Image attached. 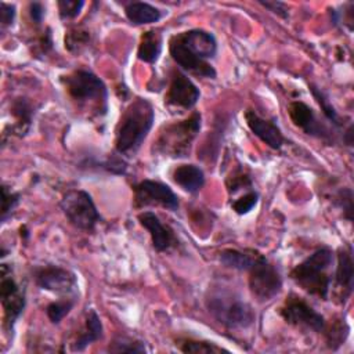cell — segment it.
<instances>
[{"label":"cell","instance_id":"10","mask_svg":"<svg viewBox=\"0 0 354 354\" xmlns=\"http://www.w3.org/2000/svg\"><path fill=\"white\" fill-rule=\"evenodd\" d=\"M281 317L290 325L314 332H324L326 322L322 314L315 311L303 297L289 295L279 310Z\"/></svg>","mask_w":354,"mask_h":354},{"label":"cell","instance_id":"9","mask_svg":"<svg viewBox=\"0 0 354 354\" xmlns=\"http://www.w3.org/2000/svg\"><path fill=\"white\" fill-rule=\"evenodd\" d=\"M0 299L3 306V324L7 332H12L14 325L25 308V290L17 283L7 264H1Z\"/></svg>","mask_w":354,"mask_h":354},{"label":"cell","instance_id":"30","mask_svg":"<svg viewBox=\"0 0 354 354\" xmlns=\"http://www.w3.org/2000/svg\"><path fill=\"white\" fill-rule=\"evenodd\" d=\"M324 332L326 335V342H328L329 347L336 348V346H340L346 340V337L348 335V326L343 321V322H337V324L332 325L330 328L325 326Z\"/></svg>","mask_w":354,"mask_h":354},{"label":"cell","instance_id":"22","mask_svg":"<svg viewBox=\"0 0 354 354\" xmlns=\"http://www.w3.org/2000/svg\"><path fill=\"white\" fill-rule=\"evenodd\" d=\"M162 43H163L162 35L158 30L151 29L144 32L141 35L138 50H137L138 59L148 64L156 62V59L162 53Z\"/></svg>","mask_w":354,"mask_h":354},{"label":"cell","instance_id":"21","mask_svg":"<svg viewBox=\"0 0 354 354\" xmlns=\"http://www.w3.org/2000/svg\"><path fill=\"white\" fill-rule=\"evenodd\" d=\"M124 14L133 25H145L158 22L162 18V11L144 1H131L124 7Z\"/></svg>","mask_w":354,"mask_h":354},{"label":"cell","instance_id":"27","mask_svg":"<svg viewBox=\"0 0 354 354\" xmlns=\"http://www.w3.org/2000/svg\"><path fill=\"white\" fill-rule=\"evenodd\" d=\"M310 87H311V93H313L314 98L317 100V102L319 104V106H321V109H322L325 118H326L330 123H333L335 126L340 127V126L343 124V123H342V119H340L337 111L332 106V104L329 102V100L325 97V94H324L318 87H315V86H310Z\"/></svg>","mask_w":354,"mask_h":354},{"label":"cell","instance_id":"18","mask_svg":"<svg viewBox=\"0 0 354 354\" xmlns=\"http://www.w3.org/2000/svg\"><path fill=\"white\" fill-rule=\"evenodd\" d=\"M102 335H104V328H102L101 319H100L98 314L95 313V310H90L86 314L84 324H83L80 332L77 333L76 339L71 344V350L82 351L93 342L100 340L102 337Z\"/></svg>","mask_w":354,"mask_h":354},{"label":"cell","instance_id":"31","mask_svg":"<svg viewBox=\"0 0 354 354\" xmlns=\"http://www.w3.org/2000/svg\"><path fill=\"white\" fill-rule=\"evenodd\" d=\"M259 202V195L256 191H248L246 194H243L242 196H239L238 199H235L232 203H231V207L232 210L236 213V214H246L249 213Z\"/></svg>","mask_w":354,"mask_h":354},{"label":"cell","instance_id":"4","mask_svg":"<svg viewBox=\"0 0 354 354\" xmlns=\"http://www.w3.org/2000/svg\"><path fill=\"white\" fill-rule=\"evenodd\" d=\"M69 97L83 108L94 112L95 115H104L108 109V90L104 82L91 71L77 69L72 73L62 76Z\"/></svg>","mask_w":354,"mask_h":354},{"label":"cell","instance_id":"5","mask_svg":"<svg viewBox=\"0 0 354 354\" xmlns=\"http://www.w3.org/2000/svg\"><path fill=\"white\" fill-rule=\"evenodd\" d=\"M202 116L192 112L187 119L166 124L153 141V149L167 158H185L189 153L192 141L201 130Z\"/></svg>","mask_w":354,"mask_h":354},{"label":"cell","instance_id":"7","mask_svg":"<svg viewBox=\"0 0 354 354\" xmlns=\"http://www.w3.org/2000/svg\"><path fill=\"white\" fill-rule=\"evenodd\" d=\"M59 206L68 221L77 230L93 231L101 220L91 195L83 189H71L64 194Z\"/></svg>","mask_w":354,"mask_h":354},{"label":"cell","instance_id":"36","mask_svg":"<svg viewBox=\"0 0 354 354\" xmlns=\"http://www.w3.org/2000/svg\"><path fill=\"white\" fill-rule=\"evenodd\" d=\"M259 3L268 8L270 11H272L274 14L282 17V18H288V6L285 3H281V1H263V0H259Z\"/></svg>","mask_w":354,"mask_h":354},{"label":"cell","instance_id":"23","mask_svg":"<svg viewBox=\"0 0 354 354\" xmlns=\"http://www.w3.org/2000/svg\"><path fill=\"white\" fill-rule=\"evenodd\" d=\"M11 113L17 119L18 133L19 134L26 133L32 122V115H33L32 105L24 98H17L11 105Z\"/></svg>","mask_w":354,"mask_h":354},{"label":"cell","instance_id":"20","mask_svg":"<svg viewBox=\"0 0 354 354\" xmlns=\"http://www.w3.org/2000/svg\"><path fill=\"white\" fill-rule=\"evenodd\" d=\"M261 256V253L253 249H224L220 253V261L230 268L239 271H249L250 267L256 263V260Z\"/></svg>","mask_w":354,"mask_h":354},{"label":"cell","instance_id":"6","mask_svg":"<svg viewBox=\"0 0 354 354\" xmlns=\"http://www.w3.org/2000/svg\"><path fill=\"white\" fill-rule=\"evenodd\" d=\"M209 313L227 328H246L253 324L252 307L228 290L212 292L206 299Z\"/></svg>","mask_w":354,"mask_h":354},{"label":"cell","instance_id":"19","mask_svg":"<svg viewBox=\"0 0 354 354\" xmlns=\"http://www.w3.org/2000/svg\"><path fill=\"white\" fill-rule=\"evenodd\" d=\"M173 180L184 191L198 194L205 184V174L201 167L195 165H180L173 170Z\"/></svg>","mask_w":354,"mask_h":354},{"label":"cell","instance_id":"26","mask_svg":"<svg viewBox=\"0 0 354 354\" xmlns=\"http://www.w3.org/2000/svg\"><path fill=\"white\" fill-rule=\"evenodd\" d=\"M73 304H75V299L62 297L57 301H51L46 307V314L53 324H59L69 314Z\"/></svg>","mask_w":354,"mask_h":354},{"label":"cell","instance_id":"34","mask_svg":"<svg viewBox=\"0 0 354 354\" xmlns=\"http://www.w3.org/2000/svg\"><path fill=\"white\" fill-rule=\"evenodd\" d=\"M227 185H228V191L230 194H235L236 191L242 189L243 187H248L250 188L252 187V181L248 176H245L243 173H235L231 180L227 181Z\"/></svg>","mask_w":354,"mask_h":354},{"label":"cell","instance_id":"25","mask_svg":"<svg viewBox=\"0 0 354 354\" xmlns=\"http://www.w3.org/2000/svg\"><path fill=\"white\" fill-rule=\"evenodd\" d=\"M108 351L111 353H145V344L130 336H116L108 346Z\"/></svg>","mask_w":354,"mask_h":354},{"label":"cell","instance_id":"3","mask_svg":"<svg viewBox=\"0 0 354 354\" xmlns=\"http://www.w3.org/2000/svg\"><path fill=\"white\" fill-rule=\"evenodd\" d=\"M332 263V250L328 248H321L295 266V268L290 271V278L307 293L326 300L330 288L329 268Z\"/></svg>","mask_w":354,"mask_h":354},{"label":"cell","instance_id":"29","mask_svg":"<svg viewBox=\"0 0 354 354\" xmlns=\"http://www.w3.org/2000/svg\"><path fill=\"white\" fill-rule=\"evenodd\" d=\"M19 194L11 191L7 185L1 187V223H6L15 206L19 203Z\"/></svg>","mask_w":354,"mask_h":354},{"label":"cell","instance_id":"33","mask_svg":"<svg viewBox=\"0 0 354 354\" xmlns=\"http://www.w3.org/2000/svg\"><path fill=\"white\" fill-rule=\"evenodd\" d=\"M337 203L344 210V217L351 221L353 220V192L350 188H343L337 194Z\"/></svg>","mask_w":354,"mask_h":354},{"label":"cell","instance_id":"32","mask_svg":"<svg viewBox=\"0 0 354 354\" xmlns=\"http://www.w3.org/2000/svg\"><path fill=\"white\" fill-rule=\"evenodd\" d=\"M84 3L82 0H59L58 1V12L61 19H73L79 15Z\"/></svg>","mask_w":354,"mask_h":354},{"label":"cell","instance_id":"24","mask_svg":"<svg viewBox=\"0 0 354 354\" xmlns=\"http://www.w3.org/2000/svg\"><path fill=\"white\" fill-rule=\"evenodd\" d=\"M178 348L183 353H195V354H216V353H228V350L217 346L213 342L207 340H195L184 339L178 343Z\"/></svg>","mask_w":354,"mask_h":354},{"label":"cell","instance_id":"15","mask_svg":"<svg viewBox=\"0 0 354 354\" xmlns=\"http://www.w3.org/2000/svg\"><path fill=\"white\" fill-rule=\"evenodd\" d=\"M140 224L149 232L152 246L158 252H166L177 243V239L170 227L165 225L153 212H142L138 214Z\"/></svg>","mask_w":354,"mask_h":354},{"label":"cell","instance_id":"1","mask_svg":"<svg viewBox=\"0 0 354 354\" xmlns=\"http://www.w3.org/2000/svg\"><path fill=\"white\" fill-rule=\"evenodd\" d=\"M169 53L184 71L201 77H216L214 68L207 62L217 53V41L210 32L189 29L177 33L169 41Z\"/></svg>","mask_w":354,"mask_h":354},{"label":"cell","instance_id":"37","mask_svg":"<svg viewBox=\"0 0 354 354\" xmlns=\"http://www.w3.org/2000/svg\"><path fill=\"white\" fill-rule=\"evenodd\" d=\"M44 14H46V8L39 1H32L29 3V15H30V19L39 25L41 24L43 18H44Z\"/></svg>","mask_w":354,"mask_h":354},{"label":"cell","instance_id":"8","mask_svg":"<svg viewBox=\"0 0 354 354\" xmlns=\"http://www.w3.org/2000/svg\"><path fill=\"white\" fill-rule=\"evenodd\" d=\"M248 272L250 292L259 301H268L281 292V274L277 267L271 264L263 254L256 260Z\"/></svg>","mask_w":354,"mask_h":354},{"label":"cell","instance_id":"2","mask_svg":"<svg viewBox=\"0 0 354 354\" xmlns=\"http://www.w3.org/2000/svg\"><path fill=\"white\" fill-rule=\"evenodd\" d=\"M155 120V111L147 98H136L123 111L115 130V148L119 153H131L140 148Z\"/></svg>","mask_w":354,"mask_h":354},{"label":"cell","instance_id":"28","mask_svg":"<svg viewBox=\"0 0 354 354\" xmlns=\"http://www.w3.org/2000/svg\"><path fill=\"white\" fill-rule=\"evenodd\" d=\"M90 40V33L87 30L83 29H71L68 30V33L65 35V47L71 51V53H76L80 51Z\"/></svg>","mask_w":354,"mask_h":354},{"label":"cell","instance_id":"16","mask_svg":"<svg viewBox=\"0 0 354 354\" xmlns=\"http://www.w3.org/2000/svg\"><path fill=\"white\" fill-rule=\"evenodd\" d=\"M245 119L250 131L254 136H257L264 144H267L270 148L279 149L283 145L285 137L279 130V127L272 120L264 119L250 109L246 111Z\"/></svg>","mask_w":354,"mask_h":354},{"label":"cell","instance_id":"35","mask_svg":"<svg viewBox=\"0 0 354 354\" xmlns=\"http://www.w3.org/2000/svg\"><path fill=\"white\" fill-rule=\"evenodd\" d=\"M15 18V6L8 3H1L0 6V22L3 28L12 25Z\"/></svg>","mask_w":354,"mask_h":354},{"label":"cell","instance_id":"12","mask_svg":"<svg viewBox=\"0 0 354 354\" xmlns=\"http://www.w3.org/2000/svg\"><path fill=\"white\" fill-rule=\"evenodd\" d=\"M134 205L137 207L159 205L169 210H177L180 206L173 189L155 180H142L134 185Z\"/></svg>","mask_w":354,"mask_h":354},{"label":"cell","instance_id":"14","mask_svg":"<svg viewBox=\"0 0 354 354\" xmlns=\"http://www.w3.org/2000/svg\"><path fill=\"white\" fill-rule=\"evenodd\" d=\"M288 113L292 122L297 127H300L306 134L314 136L322 140H328L330 137V133L328 131L325 124L319 122L314 111L303 101H292L288 106Z\"/></svg>","mask_w":354,"mask_h":354},{"label":"cell","instance_id":"17","mask_svg":"<svg viewBox=\"0 0 354 354\" xmlns=\"http://www.w3.org/2000/svg\"><path fill=\"white\" fill-rule=\"evenodd\" d=\"M354 281V263H353V250L351 246H343L337 250V266L335 272V285L340 295L342 301L344 303L353 292Z\"/></svg>","mask_w":354,"mask_h":354},{"label":"cell","instance_id":"11","mask_svg":"<svg viewBox=\"0 0 354 354\" xmlns=\"http://www.w3.org/2000/svg\"><path fill=\"white\" fill-rule=\"evenodd\" d=\"M33 278L36 285L41 289L61 296L75 295L77 289L76 275L71 270L59 266L37 267L33 271Z\"/></svg>","mask_w":354,"mask_h":354},{"label":"cell","instance_id":"13","mask_svg":"<svg viewBox=\"0 0 354 354\" xmlns=\"http://www.w3.org/2000/svg\"><path fill=\"white\" fill-rule=\"evenodd\" d=\"M199 88L194 84V82L177 71L173 73L165 101L167 105L181 109H191L199 100Z\"/></svg>","mask_w":354,"mask_h":354}]
</instances>
